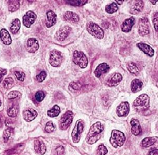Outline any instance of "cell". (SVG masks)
I'll return each instance as SVG.
<instances>
[{
    "instance_id": "obj_37",
    "label": "cell",
    "mask_w": 158,
    "mask_h": 155,
    "mask_svg": "<svg viewBox=\"0 0 158 155\" xmlns=\"http://www.w3.org/2000/svg\"><path fill=\"white\" fill-rule=\"evenodd\" d=\"M108 153V150L106 147L103 145H101L98 147L96 155H105Z\"/></svg>"
},
{
    "instance_id": "obj_50",
    "label": "cell",
    "mask_w": 158,
    "mask_h": 155,
    "mask_svg": "<svg viewBox=\"0 0 158 155\" xmlns=\"http://www.w3.org/2000/svg\"><path fill=\"white\" fill-rule=\"evenodd\" d=\"M158 2V1H155V2H153V1H150V2H151V3H152L153 4H154L156 3V2Z\"/></svg>"
},
{
    "instance_id": "obj_38",
    "label": "cell",
    "mask_w": 158,
    "mask_h": 155,
    "mask_svg": "<svg viewBox=\"0 0 158 155\" xmlns=\"http://www.w3.org/2000/svg\"><path fill=\"white\" fill-rule=\"evenodd\" d=\"M55 130V126L53 125V123L52 121H49L47 123L45 127V131L48 133H52Z\"/></svg>"
},
{
    "instance_id": "obj_43",
    "label": "cell",
    "mask_w": 158,
    "mask_h": 155,
    "mask_svg": "<svg viewBox=\"0 0 158 155\" xmlns=\"http://www.w3.org/2000/svg\"><path fill=\"white\" fill-rule=\"evenodd\" d=\"M153 24L156 31H158V13L155 14L153 17Z\"/></svg>"
},
{
    "instance_id": "obj_4",
    "label": "cell",
    "mask_w": 158,
    "mask_h": 155,
    "mask_svg": "<svg viewBox=\"0 0 158 155\" xmlns=\"http://www.w3.org/2000/svg\"><path fill=\"white\" fill-rule=\"evenodd\" d=\"M73 61L77 65L81 68H85L87 67L88 59L83 52L75 50L73 55Z\"/></svg>"
},
{
    "instance_id": "obj_48",
    "label": "cell",
    "mask_w": 158,
    "mask_h": 155,
    "mask_svg": "<svg viewBox=\"0 0 158 155\" xmlns=\"http://www.w3.org/2000/svg\"><path fill=\"white\" fill-rule=\"evenodd\" d=\"M2 116L0 114V128H2V126H3V119H2Z\"/></svg>"
},
{
    "instance_id": "obj_35",
    "label": "cell",
    "mask_w": 158,
    "mask_h": 155,
    "mask_svg": "<svg viewBox=\"0 0 158 155\" xmlns=\"http://www.w3.org/2000/svg\"><path fill=\"white\" fill-rule=\"evenodd\" d=\"M24 148V144H19L17 145V146H15L14 148L10 149V150H7V154L9 155H12L13 153H15L17 152H19L21 150H22Z\"/></svg>"
},
{
    "instance_id": "obj_32",
    "label": "cell",
    "mask_w": 158,
    "mask_h": 155,
    "mask_svg": "<svg viewBox=\"0 0 158 155\" xmlns=\"http://www.w3.org/2000/svg\"><path fill=\"white\" fill-rule=\"evenodd\" d=\"M66 3L69 4L70 5L73 6H82L85 4L88 3V1L85 0H71V1H67Z\"/></svg>"
},
{
    "instance_id": "obj_51",
    "label": "cell",
    "mask_w": 158,
    "mask_h": 155,
    "mask_svg": "<svg viewBox=\"0 0 158 155\" xmlns=\"http://www.w3.org/2000/svg\"><path fill=\"white\" fill-rule=\"evenodd\" d=\"M1 104H2V103H1V100H0V106L1 105Z\"/></svg>"
},
{
    "instance_id": "obj_42",
    "label": "cell",
    "mask_w": 158,
    "mask_h": 155,
    "mask_svg": "<svg viewBox=\"0 0 158 155\" xmlns=\"http://www.w3.org/2000/svg\"><path fill=\"white\" fill-rule=\"evenodd\" d=\"M21 95V93L19 92L16 91H11L9 93V94H8V98L9 99H14V98H19Z\"/></svg>"
},
{
    "instance_id": "obj_49",
    "label": "cell",
    "mask_w": 158,
    "mask_h": 155,
    "mask_svg": "<svg viewBox=\"0 0 158 155\" xmlns=\"http://www.w3.org/2000/svg\"><path fill=\"white\" fill-rule=\"evenodd\" d=\"M115 2H116L117 4H118L119 5H120L123 3V1H115Z\"/></svg>"
},
{
    "instance_id": "obj_11",
    "label": "cell",
    "mask_w": 158,
    "mask_h": 155,
    "mask_svg": "<svg viewBox=\"0 0 158 155\" xmlns=\"http://www.w3.org/2000/svg\"><path fill=\"white\" fill-rule=\"evenodd\" d=\"M130 107L128 102H123L118 106L116 110L117 115L119 117H125L129 114Z\"/></svg>"
},
{
    "instance_id": "obj_3",
    "label": "cell",
    "mask_w": 158,
    "mask_h": 155,
    "mask_svg": "<svg viewBox=\"0 0 158 155\" xmlns=\"http://www.w3.org/2000/svg\"><path fill=\"white\" fill-rule=\"evenodd\" d=\"M126 140V137L124 133L118 130H113L111 134L110 142L112 146L117 148L124 145Z\"/></svg>"
},
{
    "instance_id": "obj_8",
    "label": "cell",
    "mask_w": 158,
    "mask_h": 155,
    "mask_svg": "<svg viewBox=\"0 0 158 155\" xmlns=\"http://www.w3.org/2000/svg\"><path fill=\"white\" fill-rule=\"evenodd\" d=\"M62 54L59 51L53 50L51 52L50 55V64L53 67H59L62 63Z\"/></svg>"
},
{
    "instance_id": "obj_5",
    "label": "cell",
    "mask_w": 158,
    "mask_h": 155,
    "mask_svg": "<svg viewBox=\"0 0 158 155\" xmlns=\"http://www.w3.org/2000/svg\"><path fill=\"white\" fill-rule=\"evenodd\" d=\"M73 119V114L72 111H68L64 113L60 119L59 125L60 129L66 130L68 129L72 122Z\"/></svg>"
},
{
    "instance_id": "obj_36",
    "label": "cell",
    "mask_w": 158,
    "mask_h": 155,
    "mask_svg": "<svg viewBox=\"0 0 158 155\" xmlns=\"http://www.w3.org/2000/svg\"><path fill=\"white\" fill-rule=\"evenodd\" d=\"M18 109L15 106L10 107L7 111V114L10 117H15L17 116Z\"/></svg>"
},
{
    "instance_id": "obj_28",
    "label": "cell",
    "mask_w": 158,
    "mask_h": 155,
    "mask_svg": "<svg viewBox=\"0 0 158 155\" xmlns=\"http://www.w3.org/2000/svg\"><path fill=\"white\" fill-rule=\"evenodd\" d=\"M9 10L13 12L19 8L20 1L18 0H10L9 2Z\"/></svg>"
},
{
    "instance_id": "obj_41",
    "label": "cell",
    "mask_w": 158,
    "mask_h": 155,
    "mask_svg": "<svg viewBox=\"0 0 158 155\" xmlns=\"http://www.w3.org/2000/svg\"><path fill=\"white\" fill-rule=\"evenodd\" d=\"M14 74L15 76V77L18 80L21 81H24V79L25 77V73L22 71H15L14 73Z\"/></svg>"
},
{
    "instance_id": "obj_12",
    "label": "cell",
    "mask_w": 158,
    "mask_h": 155,
    "mask_svg": "<svg viewBox=\"0 0 158 155\" xmlns=\"http://www.w3.org/2000/svg\"><path fill=\"white\" fill-rule=\"evenodd\" d=\"M39 43L37 40L34 38H29L27 41L26 49L30 53H34L39 48Z\"/></svg>"
},
{
    "instance_id": "obj_46",
    "label": "cell",
    "mask_w": 158,
    "mask_h": 155,
    "mask_svg": "<svg viewBox=\"0 0 158 155\" xmlns=\"http://www.w3.org/2000/svg\"><path fill=\"white\" fill-rule=\"evenodd\" d=\"M7 73V70L6 69H2L0 70V83L2 81V79L3 78L4 76Z\"/></svg>"
},
{
    "instance_id": "obj_10",
    "label": "cell",
    "mask_w": 158,
    "mask_h": 155,
    "mask_svg": "<svg viewBox=\"0 0 158 155\" xmlns=\"http://www.w3.org/2000/svg\"><path fill=\"white\" fill-rule=\"evenodd\" d=\"M36 19V14L31 10L28 11L23 17V24L24 26H26V27L29 28L35 22Z\"/></svg>"
},
{
    "instance_id": "obj_18",
    "label": "cell",
    "mask_w": 158,
    "mask_h": 155,
    "mask_svg": "<svg viewBox=\"0 0 158 155\" xmlns=\"http://www.w3.org/2000/svg\"><path fill=\"white\" fill-rule=\"evenodd\" d=\"M144 6V3L142 1H135L132 4L130 12L131 14H135L139 13L143 10Z\"/></svg>"
},
{
    "instance_id": "obj_13",
    "label": "cell",
    "mask_w": 158,
    "mask_h": 155,
    "mask_svg": "<svg viewBox=\"0 0 158 155\" xmlns=\"http://www.w3.org/2000/svg\"><path fill=\"white\" fill-rule=\"evenodd\" d=\"M122 75L118 73H115L112 75L106 82V84L109 86H116L122 80Z\"/></svg>"
},
{
    "instance_id": "obj_23",
    "label": "cell",
    "mask_w": 158,
    "mask_h": 155,
    "mask_svg": "<svg viewBox=\"0 0 158 155\" xmlns=\"http://www.w3.org/2000/svg\"><path fill=\"white\" fill-rule=\"evenodd\" d=\"M137 46L142 52L150 57H152L154 55V50L149 45H147L146 44L139 43L137 44Z\"/></svg>"
},
{
    "instance_id": "obj_24",
    "label": "cell",
    "mask_w": 158,
    "mask_h": 155,
    "mask_svg": "<svg viewBox=\"0 0 158 155\" xmlns=\"http://www.w3.org/2000/svg\"><path fill=\"white\" fill-rule=\"evenodd\" d=\"M131 133L135 136H138L141 133V126L140 125L139 121L136 119H132L131 121Z\"/></svg>"
},
{
    "instance_id": "obj_9",
    "label": "cell",
    "mask_w": 158,
    "mask_h": 155,
    "mask_svg": "<svg viewBox=\"0 0 158 155\" xmlns=\"http://www.w3.org/2000/svg\"><path fill=\"white\" fill-rule=\"evenodd\" d=\"M138 31L139 34L142 36H144L149 33V22L147 19H139Z\"/></svg>"
},
{
    "instance_id": "obj_2",
    "label": "cell",
    "mask_w": 158,
    "mask_h": 155,
    "mask_svg": "<svg viewBox=\"0 0 158 155\" xmlns=\"http://www.w3.org/2000/svg\"><path fill=\"white\" fill-rule=\"evenodd\" d=\"M133 107L139 113L146 115L150 107V98L146 94L139 95L133 103Z\"/></svg>"
},
{
    "instance_id": "obj_39",
    "label": "cell",
    "mask_w": 158,
    "mask_h": 155,
    "mask_svg": "<svg viewBox=\"0 0 158 155\" xmlns=\"http://www.w3.org/2000/svg\"><path fill=\"white\" fill-rule=\"evenodd\" d=\"M45 97V94L44 92L41 91H39L37 92H36L35 98L37 102H41L44 100Z\"/></svg>"
},
{
    "instance_id": "obj_21",
    "label": "cell",
    "mask_w": 158,
    "mask_h": 155,
    "mask_svg": "<svg viewBox=\"0 0 158 155\" xmlns=\"http://www.w3.org/2000/svg\"><path fill=\"white\" fill-rule=\"evenodd\" d=\"M0 38L5 45H9L12 43V40L10 35L7 30L5 28H3L1 30Z\"/></svg>"
},
{
    "instance_id": "obj_30",
    "label": "cell",
    "mask_w": 158,
    "mask_h": 155,
    "mask_svg": "<svg viewBox=\"0 0 158 155\" xmlns=\"http://www.w3.org/2000/svg\"><path fill=\"white\" fill-rule=\"evenodd\" d=\"M127 68L129 72L132 74L137 75L140 73V70H139L137 65L134 62H129L127 64Z\"/></svg>"
},
{
    "instance_id": "obj_31",
    "label": "cell",
    "mask_w": 158,
    "mask_h": 155,
    "mask_svg": "<svg viewBox=\"0 0 158 155\" xmlns=\"http://www.w3.org/2000/svg\"><path fill=\"white\" fill-rule=\"evenodd\" d=\"M105 10L106 11V12L109 14H113L118 10V6L116 4L113 3L110 5H106L105 7Z\"/></svg>"
},
{
    "instance_id": "obj_1",
    "label": "cell",
    "mask_w": 158,
    "mask_h": 155,
    "mask_svg": "<svg viewBox=\"0 0 158 155\" xmlns=\"http://www.w3.org/2000/svg\"><path fill=\"white\" fill-rule=\"evenodd\" d=\"M104 130V126L100 122L93 124L86 137V141L89 145H93L100 140L101 134Z\"/></svg>"
},
{
    "instance_id": "obj_15",
    "label": "cell",
    "mask_w": 158,
    "mask_h": 155,
    "mask_svg": "<svg viewBox=\"0 0 158 155\" xmlns=\"http://www.w3.org/2000/svg\"><path fill=\"white\" fill-rule=\"evenodd\" d=\"M135 23V19L133 17H131L129 19H125L123 23L121 25L122 31L125 33L131 31L132 26H134Z\"/></svg>"
},
{
    "instance_id": "obj_45",
    "label": "cell",
    "mask_w": 158,
    "mask_h": 155,
    "mask_svg": "<svg viewBox=\"0 0 158 155\" xmlns=\"http://www.w3.org/2000/svg\"><path fill=\"white\" fill-rule=\"evenodd\" d=\"M73 89V90H79L80 88H81V85L79 83L73 82L70 85V87Z\"/></svg>"
},
{
    "instance_id": "obj_17",
    "label": "cell",
    "mask_w": 158,
    "mask_h": 155,
    "mask_svg": "<svg viewBox=\"0 0 158 155\" xmlns=\"http://www.w3.org/2000/svg\"><path fill=\"white\" fill-rule=\"evenodd\" d=\"M34 148L36 154L38 155H43L46 151V147L42 141L39 140H36L34 141Z\"/></svg>"
},
{
    "instance_id": "obj_47",
    "label": "cell",
    "mask_w": 158,
    "mask_h": 155,
    "mask_svg": "<svg viewBox=\"0 0 158 155\" xmlns=\"http://www.w3.org/2000/svg\"><path fill=\"white\" fill-rule=\"evenodd\" d=\"M148 155H158V149H153L152 150H150Z\"/></svg>"
},
{
    "instance_id": "obj_27",
    "label": "cell",
    "mask_w": 158,
    "mask_h": 155,
    "mask_svg": "<svg viewBox=\"0 0 158 155\" xmlns=\"http://www.w3.org/2000/svg\"><path fill=\"white\" fill-rule=\"evenodd\" d=\"M21 28V22L19 19H15L13 21L12 25L10 27V31L12 34H15L19 31Z\"/></svg>"
},
{
    "instance_id": "obj_33",
    "label": "cell",
    "mask_w": 158,
    "mask_h": 155,
    "mask_svg": "<svg viewBox=\"0 0 158 155\" xmlns=\"http://www.w3.org/2000/svg\"><path fill=\"white\" fill-rule=\"evenodd\" d=\"M13 85H14V80L12 78H7L4 80L3 86L6 89H10L13 86Z\"/></svg>"
},
{
    "instance_id": "obj_52",
    "label": "cell",
    "mask_w": 158,
    "mask_h": 155,
    "mask_svg": "<svg viewBox=\"0 0 158 155\" xmlns=\"http://www.w3.org/2000/svg\"></svg>"
},
{
    "instance_id": "obj_29",
    "label": "cell",
    "mask_w": 158,
    "mask_h": 155,
    "mask_svg": "<svg viewBox=\"0 0 158 155\" xmlns=\"http://www.w3.org/2000/svg\"><path fill=\"white\" fill-rule=\"evenodd\" d=\"M60 107L58 105H54L52 109L48 111L47 112V115L48 116L50 117H57L60 114Z\"/></svg>"
},
{
    "instance_id": "obj_7",
    "label": "cell",
    "mask_w": 158,
    "mask_h": 155,
    "mask_svg": "<svg viewBox=\"0 0 158 155\" xmlns=\"http://www.w3.org/2000/svg\"><path fill=\"white\" fill-rule=\"evenodd\" d=\"M84 128V124L81 119L77 121L74 129L72 131L71 136L74 143H79L81 138V133H82Z\"/></svg>"
},
{
    "instance_id": "obj_26",
    "label": "cell",
    "mask_w": 158,
    "mask_h": 155,
    "mask_svg": "<svg viewBox=\"0 0 158 155\" xmlns=\"http://www.w3.org/2000/svg\"><path fill=\"white\" fill-rule=\"evenodd\" d=\"M143 83L142 81L139 79H135L131 83V89L132 92L137 93L142 89Z\"/></svg>"
},
{
    "instance_id": "obj_14",
    "label": "cell",
    "mask_w": 158,
    "mask_h": 155,
    "mask_svg": "<svg viewBox=\"0 0 158 155\" xmlns=\"http://www.w3.org/2000/svg\"><path fill=\"white\" fill-rule=\"evenodd\" d=\"M71 28L68 26H65L59 29L57 33V40L58 41H64L70 33Z\"/></svg>"
},
{
    "instance_id": "obj_44",
    "label": "cell",
    "mask_w": 158,
    "mask_h": 155,
    "mask_svg": "<svg viewBox=\"0 0 158 155\" xmlns=\"http://www.w3.org/2000/svg\"><path fill=\"white\" fill-rule=\"evenodd\" d=\"M64 147H58L55 149V155H62L64 153Z\"/></svg>"
},
{
    "instance_id": "obj_16",
    "label": "cell",
    "mask_w": 158,
    "mask_h": 155,
    "mask_svg": "<svg viewBox=\"0 0 158 155\" xmlns=\"http://www.w3.org/2000/svg\"><path fill=\"white\" fill-rule=\"evenodd\" d=\"M38 113L34 109H28L24 111L23 112V117L26 122H31L37 116Z\"/></svg>"
},
{
    "instance_id": "obj_20",
    "label": "cell",
    "mask_w": 158,
    "mask_h": 155,
    "mask_svg": "<svg viewBox=\"0 0 158 155\" xmlns=\"http://www.w3.org/2000/svg\"><path fill=\"white\" fill-rule=\"evenodd\" d=\"M47 21L46 23V25L47 27H51L56 23L57 21V15L52 10H49L47 13Z\"/></svg>"
},
{
    "instance_id": "obj_19",
    "label": "cell",
    "mask_w": 158,
    "mask_h": 155,
    "mask_svg": "<svg viewBox=\"0 0 158 155\" xmlns=\"http://www.w3.org/2000/svg\"><path fill=\"white\" fill-rule=\"evenodd\" d=\"M110 69V67L106 63H102L97 67L95 70V75L97 78H100L102 74L106 73Z\"/></svg>"
},
{
    "instance_id": "obj_34",
    "label": "cell",
    "mask_w": 158,
    "mask_h": 155,
    "mask_svg": "<svg viewBox=\"0 0 158 155\" xmlns=\"http://www.w3.org/2000/svg\"><path fill=\"white\" fill-rule=\"evenodd\" d=\"M13 129L11 128H8L4 131L3 137L4 141L5 143H7V141L9 140V138L10 137V136H11V135L13 133Z\"/></svg>"
},
{
    "instance_id": "obj_40",
    "label": "cell",
    "mask_w": 158,
    "mask_h": 155,
    "mask_svg": "<svg viewBox=\"0 0 158 155\" xmlns=\"http://www.w3.org/2000/svg\"><path fill=\"white\" fill-rule=\"evenodd\" d=\"M47 73H46V71H41L38 75L36 76V79L39 82H43L45 79Z\"/></svg>"
},
{
    "instance_id": "obj_6",
    "label": "cell",
    "mask_w": 158,
    "mask_h": 155,
    "mask_svg": "<svg viewBox=\"0 0 158 155\" xmlns=\"http://www.w3.org/2000/svg\"><path fill=\"white\" fill-rule=\"evenodd\" d=\"M88 31L90 34L98 39H102L104 36V32L103 29L94 23H89L87 25Z\"/></svg>"
},
{
    "instance_id": "obj_25",
    "label": "cell",
    "mask_w": 158,
    "mask_h": 155,
    "mask_svg": "<svg viewBox=\"0 0 158 155\" xmlns=\"http://www.w3.org/2000/svg\"><path fill=\"white\" fill-rule=\"evenodd\" d=\"M64 18L65 21L72 23H77L79 21V16L74 12L67 11L64 14Z\"/></svg>"
},
{
    "instance_id": "obj_22",
    "label": "cell",
    "mask_w": 158,
    "mask_h": 155,
    "mask_svg": "<svg viewBox=\"0 0 158 155\" xmlns=\"http://www.w3.org/2000/svg\"><path fill=\"white\" fill-rule=\"evenodd\" d=\"M156 145H158V137H146L141 141V145L143 147H149Z\"/></svg>"
}]
</instances>
